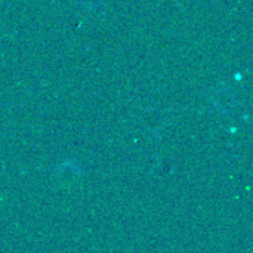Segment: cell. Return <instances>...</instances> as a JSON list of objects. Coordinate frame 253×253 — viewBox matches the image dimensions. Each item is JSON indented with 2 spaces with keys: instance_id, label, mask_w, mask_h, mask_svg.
I'll use <instances>...</instances> for the list:
<instances>
[{
  "instance_id": "6da1fadb",
  "label": "cell",
  "mask_w": 253,
  "mask_h": 253,
  "mask_svg": "<svg viewBox=\"0 0 253 253\" xmlns=\"http://www.w3.org/2000/svg\"><path fill=\"white\" fill-rule=\"evenodd\" d=\"M212 102L215 108L219 110L221 113H228L234 107V93L227 86L218 87L212 95Z\"/></svg>"
},
{
  "instance_id": "7a4b0ae2",
  "label": "cell",
  "mask_w": 253,
  "mask_h": 253,
  "mask_svg": "<svg viewBox=\"0 0 253 253\" xmlns=\"http://www.w3.org/2000/svg\"><path fill=\"white\" fill-rule=\"evenodd\" d=\"M77 1H79V4L83 6L84 9H87V10H95V9L101 4L102 0H77Z\"/></svg>"
}]
</instances>
